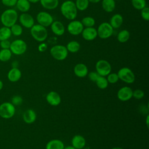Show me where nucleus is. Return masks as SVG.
Segmentation results:
<instances>
[{
    "instance_id": "obj_24",
    "label": "nucleus",
    "mask_w": 149,
    "mask_h": 149,
    "mask_svg": "<svg viewBox=\"0 0 149 149\" xmlns=\"http://www.w3.org/2000/svg\"><path fill=\"white\" fill-rule=\"evenodd\" d=\"M101 5L103 10L108 13L113 12L116 8L115 0H102Z\"/></svg>"
},
{
    "instance_id": "obj_6",
    "label": "nucleus",
    "mask_w": 149,
    "mask_h": 149,
    "mask_svg": "<svg viewBox=\"0 0 149 149\" xmlns=\"http://www.w3.org/2000/svg\"><path fill=\"white\" fill-rule=\"evenodd\" d=\"M27 48V44L24 40L16 39L10 43L9 49L12 54L16 55H21L26 52Z\"/></svg>"
},
{
    "instance_id": "obj_10",
    "label": "nucleus",
    "mask_w": 149,
    "mask_h": 149,
    "mask_svg": "<svg viewBox=\"0 0 149 149\" xmlns=\"http://www.w3.org/2000/svg\"><path fill=\"white\" fill-rule=\"evenodd\" d=\"M36 19L39 24L45 27L50 26L54 22V19L51 15L45 11H41L38 13Z\"/></svg>"
},
{
    "instance_id": "obj_1",
    "label": "nucleus",
    "mask_w": 149,
    "mask_h": 149,
    "mask_svg": "<svg viewBox=\"0 0 149 149\" xmlns=\"http://www.w3.org/2000/svg\"><path fill=\"white\" fill-rule=\"evenodd\" d=\"M61 12L66 19L74 20L77 15V9L74 2L70 0L64 1L61 5Z\"/></svg>"
},
{
    "instance_id": "obj_39",
    "label": "nucleus",
    "mask_w": 149,
    "mask_h": 149,
    "mask_svg": "<svg viewBox=\"0 0 149 149\" xmlns=\"http://www.w3.org/2000/svg\"><path fill=\"white\" fill-rule=\"evenodd\" d=\"M89 79L93 81V82H95V81L97 80V78L100 76L96 71L95 72H90L89 73L87 74Z\"/></svg>"
},
{
    "instance_id": "obj_46",
    "label": "nucleus",
    "mask_w": 149,
    "mask_h": 149,
    "mask_svg": "<svg viewBox=\"0 0 149 149\" xmlns=\"http://www.w3.org/2000/svg\"><path fill=\"white\" fill-rule=\"evenodd\" d=\"M64 149H76L75 148H74L73 146H68L66 147H65Z\"/></svg>"
},
{
    "instance_id": "obj_45",
    "label": "nucleus",
    "mask_w": 149,
    "mask_h": 149,
    "mask_svg": "<svg viewBox=\"0 0 149 149\" xmlns=\"http://www.w3.org/2000/svg\"><path fill=\"white\" fill-rule=\"evenodd\" d=\"M28 1H29V2L30 3H35L40 2V0H28Z\"/></svg>"
},
{
    "instance_id": "obj_33",
    "label": "nucleus",
    "mask_w": 149,
    "mask_h": 149,
    "mask_svg": "<svg viewBox=\"0 0 149 149\" xmlns=\"http://www.w3.org/2000/svg\"><path fill=\"white\" fill-rule=\"evenodd\" d=\"M131 3L133 7L137 10H141L147 5L146 0H131Z\"/></svg>"
},
{
    "instance_id": "obj_47",
    "label": "nucleus",
    "mask_w": 149,
    "mask_h": 149,
    "mask_svg": "<svg viewBox=\"0 0 149 149\" xmlns=\"http://www.w3.org/2000/svg\"><path fill=\"white\" fill-rule=\"evenodd\" d=\"M3 81L1 80H0V91H1V90L3 88Z\"/></svg>"
},
{
    "instance_id": "obj_34",
    "label": "nucleus",
    "mask_w": 149,
    "mask_h": 149,
    "mask_svg": "<svg viewBox=\"0 0 149 149\" xmlns=\"http://www.w3.org/2000/svg\"><path fill=\"white\" fill-rule=\"evenodd\" d=\"M12 34L15 36H20L23 33V28L21 25L15 23L10 27Z\"/></svg>"
},
{
    "instance_id": "obj_20",
    "label": "nucleus",
    "mask_w": 149,
    "mask_h": 149,
    "mask_svg": "<svg viewBox=\"0 0 149 149\" xmlns=\"http://www.w3.org/2000/svg\"><path fill=\"white\" fill-rule=\"evenodd\" d=\"M86 145V139L84 137L79 134L75 135L72 139V146L76 149H82Z\"/></svg>"
},
{
    "instance_id": "obj_16",
    "label": "nucleus",
    "mask_w": 149,
    "mask_h": 149,
    "mask_svg": "<svg viewBox=\"0 0 149 149\" xmlns=\"http://www.w3.org/2000/svg\"><path fill=\"white\" fill-rule=\"evenodd\" d=\"M50 26L51 31L56 36H61L65 33V26L60 21H54Z\"/></svg>"
},
{
    "instance_id": "obj_28",
    "label": "nucleus",
    "mask_w": 149,
    "mask_h": 149,
    "mask_svg": "<svg viewBox=\"0 0 149 149\" xmlns=\"http://www.w3.org/2000/svg\"><path fill=\"white\" fill-rule=\"evenodd\" d=\"M12 35L10 27L3 26L0 28V41L8 40Z\"/></svg>"
},
{
    "instance_id": "obj_9",
    "label": "nucleus",
    "mask_w": 149,
    "mask_h": 149,
    "mask_svg": "<svg viewBox=\"0 0 149 149\" xmlns=\"http://www.w3.org/2000/svg\"><path fill=\"white\" fill-rule=\"evenodd\" d=\"M96 72L102 76H107L111 72L112 67L109 62L104 59L98 61L95 64Z\"/></svg>"
},
{
    "instance_id": "obj_5",
    "label": "nucleus",
    "mask_w": 149,
    "mask_h": 149,
    "mask_svg": "<svg viewBox=\"0 0 149 149\" xmlns=\"http://www.w3.org/2000/svg\"><path fill=\"white\" fill-rule=\"evenodd\" d=\"M16 112L15 106L10 102H4L0 104V116L3 119L12 118Z\"/></svg>"
},
{
    "instance_id": "obj_37",
    "label": "nucleus",
    "mask_w": 149,
    "mask_h": 149,
    "mask_svg": "<svg viewBox=\"0 0 149 149\" xmlns=\"http://www.w3.org/2000/svg\"><path fill=\"white\" fill-rule=\"evenodd\" d=\"M10 102L15 106H19L22 104L23 99L20 95H14L12 97Z\"/></svg>"
},
{
    "instance_id": "obj_17",
    "label": "nucleus",
    "mask_w": 149,
    "mask_h": 149,
    "mask_svg": "<svg viewBox=\"0 0 149 149\" xmlns=\"http://www.w3.org/2000/svg\"><path fill=\"white\" fill-rule=\"evenodd\" d=\"M74 74L79 77H84L88 73V70L87 66L83 63L76 64L73 69Z\"/></svg>"
},
{
    "instance_id": "obj_13",
    "label": "nucleus",
    "mask_w": 149,
    "mask_h": 149,
    "mask_svg": "<svg viewBox=\"0 0 149 149\" xmlns=\"http://www.w3.org/2000/svg\"><path fill=\"white\" fill-rule=\"evenodd\" d=\"M20 23L22 26L27 29H30L34 24L33 17L29 13H22L18 17Z\"/></svg>"
},
{
    "instance_id": "obj_25",
    "label": "nucleus",
    "mask_w": 149,
    "mask_h": 149,
    "mask_svg": "<svg viewBox=\"0 0 149 149\" xmlns=\"http://www.w3.org/2000/svg\"><path fill=\"white\" fill-rule=\"evenodd\" d=\"M16 6L17 9L22 13H26L30 9V3L28 0H17Z\"/></svg>"
},
{
    "instance_id": "obj_49",
    "label": "nucleus",
    "mask_w": 149,
    "mask_h": 149,
    "mask_svg": "<svg viewBox=\"0 0 149 149\" xmlns=\"http://www.w3.org/2000/svg\"><path fill=\"white\" fill-rule=\"evenodd\" d=\"M111 149H123V148L122 147H115L112 148Z\"/></svg>"
},
{
    "instance_id": "obj_3",
    "label": "nucleus",
    "mask_w": 149,
    "mask_h": 149,
    "mask_svg": "<svg viewBox=\"0 0 149 149\" xmlns=\"http://www.w3.org/2000/svg\"><path fill=\"white\" fill-rule=\"evenodd\" d=\"M30 34L32 37L37 41L42 42L48 37L47 28L39 24H34L30 28Z\"/></svg>"
},
{
    "instance_id": "obj_22",
    "label": "nucleus",
    "mask_w": 149,
    "mask_h": 149,
    "mask_svg": "<svg viewBox=\"0 0 149 149\" xmlns=\"http://www.w3.org/2000/svg\"><path fill=\"white\" fill-rule=\"evenodd\" d=\"M64 143L59 139H53L49 141L45 146V149H64Z\"/></svg>"
},
{
    "instance_id": "obj_4",
    "label": "nucleus",
    "mask_w": 149,
    "mask_h": 149,
    "mask_svg": "<svg viewBox=\"0 0 149 149\" xmlns=\"http://www.w3.org/2000/svg\"><path fill=\"white\" fill-rule=\"evenodd\" d=\"M50 54L55 59L63 61L67 58L68 51L65 46L63 45H55L50 49Z\"/></svg>"
},
{
    "instance_id": "obj_8",
    "label": "nucleus",
    "mask_w": 149,
    "mask_h": 149,
    "mask_svg": "<svg viewBox=\"0 0 149 149\" xmlns=\"http://www.w3.org/2000/svg\"><path fill=\"white\" fill-rule=\"evenodd\" d=\"M97 36L101 39H107L113 34V29L108 22H102L97 29Z\"/></svg>"
},
{
    "instance_id": "obj_23",
    "label": "nucleus",
    "mask_w": 149,
    "mask_h": 149,
    "mask_svg": "<svg viewBox=\"0 0 149 149\" xmlns=\"http://www.w3.org/2000/svg\"><path fill=\"white\" fill-rule=\"evenodd\" d=\"M41 6L49 10H53L56 8L59 5V0H40Z\"/></svg>"
},
{
    "instance_id": "obj_30",
    "label": "nucleus",
    "mask_w": 149,
    "mask_h": 149,
    "mask_svg": "<svg viewBox=\"0 0 149 149\" xmlns=\"http://www.w3.org/2000/svg\"><path fill=\"white\" fill-rule=\"evenodd\" d=\"M74 3L77 10L80 11L86 10L89 6V1L88 0H76Z\"/></svg>"
},
{
    "instance_id": "obj_36",
    "label": "nucleus",
    "mask_w": 149,
    "mask_h": 149,
    "mask_svg": "<svg viewBox=\"0 0 149 149\" xmlns=\"http://www.w3.org/2000/svg\"><path fill=\"white\" fill-rule=\"evenodd\" d=\"M141 10V16L143 20L148 22L149 20V8L147 6Z\"/></svg>"
},
{
    "instance_id": "obj_2",
    "label": "nucleus",
    "mask_w": 149,
    "mask_h": 149,
    "mask_svg": "<svg viewBox=\"0 0 149 149\" xmlns=\"http://www.w3.org/2000/svg\"><path fill=\"white\" fill-rule=\"evenodd\" d=\"M18 17V13L16 10L8 9L2 12L0 17V20L3 26L10 27L16 23Z\"/></svg>"
},
{
    "instance_id": "obj_12",
    "label": "nucleus",
    "mask_w": 149,
    "mask_h": 149,
    "mask_svg": "<svg viewBox=\"0 0 149 149\" xmlns=\"http://www.w3.org/2000/svg\"><path fill=\"white\" fill-rule=\"evenodd\" d=\"M117 97L121 101H127L133 97V90L129 87L124 86L118 91Z\"/></svg>"
},
{
    "instance_id": "obj_32",
    "label": "nucleus",
    "mask_w": 149,
    "mask_h": 149,
    "mask_svg": "<svg viewBox=\"0 0 149 149\" xmlns=\"http://www.w3.org/2000/svg\"><path fill=\"white\" fill-rule=\"evenodd\" d=\"M80 22L85 27H93L95 24V19L91 16H86L83 17Z\"/></svg>"
},
{
    "instance_id": "obj_26",
    "label": "nucleus",
    "mask_w": 149,
    "mask_h": 149,
    "mask_svg": "<svg viewBox=\"0 0 149 149\" xmlns=\"http://www.w3.org/2000/svg\"><path fill=\"white\" fill-rule=\"evenodd\" d=\"M66 47L68 52L71 53H76L80 50V44L78 41L73 40L69 41L67 44Z\"/></svg>"
},
{
    "instance_id": "obj_40",
    "label": "nucleus",
    "mask_w": 149,
    "mask_h": 149,
    "mask_svg": "<svg viewBox=\"0 0 149 149\" xmlns=\"http://www.w3.org/2000/svg\"><path fill=\"white\" fill-rule=\"evenodd\" d=\"M17 0H1L2 3L8 7H12L16 5Z\"/></svg>"
},
{
    "instance_id": "obj_42",
    "label": "nucleus",
    "mask_w": 149,
    "mask_h": 149,
    "mask_svg": "<svg viewBox=\"0 0 149 149\" xmlns=\"http://www.w3.org/2000/svg\"><path fill=\"white\" fill-rule=\"evenodd\" d=\"M47 49V45L45 42H41L38 47V49L40 52H44Z\"/></svg>"
},
{
    "instance_id": "obj_11",
    "label": "nucleus",
    "mask_w": 149,
    "mask_h": 149,
    "mask_svg": "<svg viewBox=\"0 0 149 149\" xmlns=\"http://www.w3.org/2000/svg\"><path fill=\"white\" fill-rule=\"evenodd\" d=\"M84 26L79 20H73L69 23L67 26L68 31L73 36H77L81 33Z\"/></svg>"
},
{
    "instance_id": "obj_7",
    "label": "nucleus",
    "mask_w": 149,
    "mask_h": 149,
    "mask_svg": "<svg viewBox=\"0 0 149 149\" xmlns=\"http://www.w3.org/2000/svg\"><path fill=\"white\" fill-rule=\"evenodd\" d=\"M117 74L119 79L126 83L132 84L135 81V74L129 68H122L118 70Z\"/></svg>"
},
{
    "instance_id": "obj_27",
    "label": "nucleus",
    "mask_w": 149,
    "mask_h": 149,
    "mask_svg": "<svg viewBox=\"0 0 149 149\" xmlns=\"http://www.w3.org/2000/svg\"><path fill=\"white\" fill-rule=\"evenodd\" d=\"M130 32L127 30H122L120 31L117 35V40L119 42L125 43L130 38Z\"/></svg>"
},
{
    "instance_id": "obj_31",
    "label": "nucleus",
    "mask_w": 149,
    "mask_h": 149,
    "mask_svg": "<svg viewBox=\"0 0 149 149\" xmlns=\"http://www.w3.org/2000/svg\"><path fill=\"white\" fill-rule=\"evenodd\" d=\"M95 83L97 87L100 89H105L108 86V82L105 76H100Z\"/></svg>"
},
{
    "instance_id": "obj_15",
    "label": "nucleus",
    "mask_w": 149,
    "mask_h": 149,
    "mask_svg": "<svg viewBox=\"0 0 149 149\" xmlns=\"http://www.w3.org/2000/svg\"><path fill=\"white\" fill-rule=\"evenodd\" d=\"M46 100L49 105L52 106H58L61 102V98L58 93L51 91L47 94Z\"/></svg>"
},
{
    "instance_id": "obj_35",
    "label": "nucleus",
    "mask_w": 149,
    "mask_h": 149,
    "mask_svg": "<svg viewBox=\"0 0 149 149\" xmlns=\"http://www.w3.org/2000/svg\"><path fill=\"white\" fill-rule=\"evenodd\" d=\"M107 81L108 83L111 84H115L119 80V77L118 76V74L116 73H110L107 76Z\"/></svg>"
},
{
    "instance_id": "obj_21",
    "label": "nucleus",
    "mask_w": 149,
    "mask_h": 149,
    "mask_svg": "<svg viewBox=\"0 0 149 149\" xmlns=\"http://www.w3.org/2000/svg\"><path fill=\"white\" fill-rule=\"evenodd\" d=\"M123 22V18L122 16L119 13L113 15L109 20V24L114 29L119 28Z\"/></svg>"
},
{
    "instance_id": "obj_29",
    "label": "nucleus",
    "mask_w": 149,
    "mask_h": 149,
    "mask_svg": "<svg viewBox=\"0 0 149 149\" xmlns=\"http://www.w3.org/2000/svg\"><path fill=\"white\" fill-rule=\"evenodd\" d=\"M12 53L10 49H1L0 50V61L7 62L12 57Z\"/></svg>"
},
{
    "instance_id": "obj_38",
    "label": "nucleus",
    "mask_w": 149,
    "mask_h": 149,
    "mask_svg": "<svg viewBox=\"0 0 149 149\" xmlns=\"http://www.w3.org/2000/svg\"><path fill=\"white\" fill-rule=\"evenodd\" d=\"M144 96V93L142 90L136 89L133 91V97L136 99L140 100L143 98Z\"/></svg>"
},
{
    "instance_id": "obj_19",
    "label": "nucleus",
    "mask_w": 149,
    "mask_h": 149,
    "mask_svg": "<svg viewBox=\"0 0 149 149\" xmlns=\"http://www.w3.org/2000/svg\"><path fill=\"white\" fill-rule=\"evenodd\" d=\"M36 113L32 109H26L23 113V119L26 123L31 124L36 121Z\"/></svg>"
},
{
    "instance_id": "obj_41",
    "label": "nucleus",
    "mask_w": 149,
    "mask_h": 149,
    "mask_svg": "<svg viewBox=\"0 0 149 149\" xmlns=\"http://www.w3.org/2000/svg\"><path fill=\"white\" fill-rule=\"evenodd\" d=\"M10 43L8 40H2L0 41V47L2 49H9Z\"/></svg>"
},
{
    "instance_id": "obj_48",
    "label": "nucleus",
    "mask_w": 149,
    "mask_h": 149,
    "mask_svg": "<svg viewBox=\"0 0 149 149\" xmlns=\"http://www.w3.org/2000/svg\"><path fill=\"white\" fill-rule=\"evenodd\" d=\"M148 119H149V115H147V117H146V125H147V127H148Z\"/></svg>"
},
{
    "instance_id": "obj_14",
    "label": "nucleus",
    "mask_w": 149,
    "mask_h": 149,
    "mask_svg": "<svg viewBox=\"0 0 149 149\" xmlns=\"http://www.w3.org/2000/svg\"><path fill=\"white\" fill-rule=\"evenodd\" d=\"M81 34L83 39L86 41H92L97 37V29L93 27L84 28Z\"/></svg>"
},
{
    "instance_id": "obj_44",
    "label": "nucleus",
    "mask_w": 149,
    "mask_h": 149,
    "mask_svg": "<svg viewBox=\"0 0 149 149\" xmlns=\"http://www.w3.org/2000/svg\"><path fill=\"white\" fill-rule=\"evenodd\" d=\"M89 1V2H91L93 3H97L99 2H100L101 0H88Z\"/></svg>"
},
{
    "instance_id": "obj_18",
    "label": "nucleus",
    "mask_w": 149,
    "mask_h": 149,
    "mask_svg": "<svg viewBox=\"0 0 149 149\" xmlns=\"http://www.w3.org/2000/svg\"><path fill=\"white\" fill-rule=\"evenodd\" d=\"M22 77V72L17 68H12L7 74L8 80L11 82H16L19 81Z\"/></svg>"
},
{
    "instance_id": "obj_43",
    "label": "nucleus",
    "mask_w": 149,
    "mask_h": 149,
    "mask_svg": "<svg viewBox=\"0 0 149 149\" xmlns=\"http://www.w3.org/2000/svg\"><path fill=\"white\" fill-rule=\"evenodd\" d=\"M12 65V68H17L18 62L17 61H14V62H13Z\"/></svg>"
}]
</instances>
